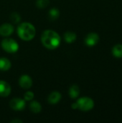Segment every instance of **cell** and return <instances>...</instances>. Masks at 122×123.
Masks as SVG:
<instances>
[{"label": "cell", "instance_id": "cell-4", "mask_svg": "<svg viewBox=\"0 0 122 123\" xmlns=\"http://www.w3.org/2000/svg\"><path fill=\"white\" fill-rule=\"evenodd\" d=\"M1 48L3 50L9 53H16L19 50L18 43L12 38H5L1 43Z\"/></svg>", "mask_w": 122, "mask_h": 123}, {"label": "cell", "instance_id": "cell-3", "mask_svg": "<svg viewBox=\"0 0 122 123\" xmlns=\"http://www.w3.org/2000/svg\"><path fill=\"white\" fill-rule=\"evenodd\" d=\"M78 109L83 112H88L91 110L94 107V102L93 100L87 97H83L78 99L76 102Z\"/></svg>", "mask_w": 122, "mask_h": 123}, {"label": "cell", "instance_id": "cell-10", "mask_svg": "<svg viewBox=\"0 0 122 123\" xmlns=\"http://www.w3.org/2000/svg\"><path fill=\"white\" fill-rule=\"evenodd\" d=\"M61 94L58 92H51L48 97H47V102L51 105H55L58 103L61 99Z\"/></svg>", "mask_w": 122, "mask_h": 123}, {"label": "cell", "instance_id": "cell-19", "mask_svg": "<svg viewBox=\"0 0 122 123\" xmlns=\"http://www.w3.org/2000/svg\"><path fill=\"white\" fill-rule=\"evenodd\" d=\"M34 93L32 92H30V91H28L25 94H24V99L25 101H32L33 99H34Z\"/></svg>", "mask_w": 122, "mask_h": 123}, {"label": "cell", "instance_id": "cell-9", "mask_svg": "<svg viewBox=\"0 0 122 123\" xmlns=\"http://www.w3.org/2000/svg\"><path fill=\"white\" fill-rule=\"evenodd\" d=\"M11 93V86L5 81L0 80V97H6Z\"/></svg>", "mask_w": 122, "mask_h": 123}, {"label": "cell", "instance_id": "cell-1", "mask_svg": "<svg viewBox=\"0 0 122 123\" xmlns=\"http://www.w3.org/2000/svg\"><path fill=\"white\" fill-rule=\"evenodd\" d=\"M41 41L42 45L47 49L54 50L59 47L61 38L58 33L52 30H45L41 35Z\"/></svg>", "mask_w": 122, "mask_h": 123}, {"label": "cell", "instance_id": "cell-15", "mask_svg": "<svg viewBox=\"0 0 122 123\" xmlns=\"http://www.w3.org/2000/svg\"><path fill=\"white\" fill-rule=\"evenodd\" d=\"M112 55L117 58H122V44H117L114 45L112 48Z\"/></svg>", "mask_w": 122, "mask_h": 123}, {"label": "cell", "instance_id": "cell-8", "mask_svg": "<svg viewBox=\"0 0 122 123\" xmlns=\"http://www.w3.org/2000/svg\"><path fill=\"white\" fill-rule=\"evenodd\" d=\"M14 32V27L9 23H4L0 26V35L3 37H8Z\"/></svg>", "mask_w": 122, "mask_h": 123}, {"label": "cell", "instance_id": "cell-12", "mask_svg": "<svg viewBox=\"0 0 122 123\" xmlns=\"http://www.w3.org/2000/svg\"><path fill=\"white\" fill-rule=\"evenodd\" d=\"M80 88L78 85H73L70 87L69 91H68V94L69 96L70 97V98L72 99H76L79 95H80Z\"/></svg>", "mask_w": 122, "mask_h": 123}, {"label": "cell", "instance_id": "cell-7", "mask_svg": "<svg viewBox=\"0 0 122 123\" xmlns=\"http://www.w3.org/2000/svg\"><path fill=\"white\" fill-rule=\"evenodd\" d=\"M19 84L24 89H28L32 86V79L28 75H22L19 79Z\"/></svg>", "mask_w": 122, "mask_h": 123}, {"label": "cell", "instance_id": "cell-5", "mask_svg": "<svg viewBox=\"0 0 122 123\" xmlns=\"http://www.w3.org/2000/svg\"><path fill=\"white\" fill-rule=\"evenodd\" d=\"M25 100L20 98H14L9 102L10 107L15 111H22L25 108Z\"/></svg>", "mask_w": 122, "mask_h": 123}, {"label": "cell", "instance_id": "cell-16", "mask_svg": "<svg viewBox=\"0 0 122 123\" xmlns=\"http://www.w3.org/2000/svg\"><path fill=\"white\" fill-rule=\"evenodd\" d=\"M49 18L51 20H56L59 17H60V11L57 8H52L49 11V14H48Z\"/></svg>", "mask_w": 122, "mask_h": 123}, {"label": "cell", "instance_id": "cell-11", "mask_svg": "<svg viewBox=\"0 0 122 123\" xmlns=\"http://www.w3.org/2000/svg\"><path fill=\"white\" fill-rule=\"evenodd\" d=\"M12 66L11 61L6 58H0V71H6L10 69Z\"/></svg>", "mask_w": 122, "mask_h": 123}, {"label": "cell", "instance_id": "cell-6", "mask_svg": "<svg viewBox=\"0 0 122 123\" xmlns=\"http://www.w3.org/2000/svg\"><path fill=\"white\" fill-rule=\"evenodd\" d=\"M99 41V36L97 33L91 32L88 34L85 38V44L88 47H93L96 45Z\"/></svg>", "mask_w": 122, "mask_h": 123}, {"label": "cell", "instance_id": "cell-2", "mask_svg": "<svg viewBox=\"0 0 122 123\" xmlns=\"http://www.w3.org/2000/svg\"><path fill=\"white\" fill-rule=\"evenodd\" d=\"M17 34L22 40L24 41H29L35 37L36 30L31 23L23 22L18 26Z\"/></svg>", "mask_w": 122, "mask_h": 123}, {"label": "cell", "instance_id": "cell-18", "mask_svg": "<svg viewBox=\"0 0 122 123\" xmlns=\"http://www.w3.org/2000/svg\"><path fill=\"white\" fill-rule=\"evenodd\" d=\"M10 19L14 23H18L21 20V17H20V15L18 13L14 12V13H12L11 14V15H10Z\"/></svg>", "mask_w": 122, "mask_h": 123}, {"label": "cell", "instance_id": "cell-13", "mask_svg": "<svg viewBox=\"0 0 122 123\" xmlns=\"http://www.w3.org/2000/svg\"><path fill=\"white\" fill-rule=\"evenodd\" d=\"M29 109L30 110L35 114L40 113L42 110V106L37 101H32L29 104Z\"/></svg>", "mask_w": 122, "mask_h": 123}, {"label": "cell", "instance_id": "cell-21", "mask_svg": "<svg viewBox=\"0 0 122 123\" xmlns=\"http://www.w3.org/2000/svg\"><path fill=\"white\" fill-rule=\"evenodd\" d=\"M71 107H72L73 109H78V106H77V104H76V102H75V103L72 104V105H71Z\"/></svg>", "mask_w": 122, "mask_h": 123}, {"label": "cell", "instance_id": "cell-20", "mask_svg": "<svg viewBox=\"0 0 122 123\" xmlns=\"http://www.w3.org/2000/svg\"><path fill=\"white\" fill-rule=\"evenodd\" d=\"M11 123H22V120H17V119H16V120H12V121H11Z\"/></svg>", "mask_w": 122, "mask_h": 123}, {"label": "cell", "instance_id": "cell-17", "mask_svg": "<svg viewBox=\"0 0 122 123\" xmlns=\"http://www.w3.org/2000/svg\"><path fill=\"white\" fill-rule=\"evenodd\" d=\"M49 0H37L36 6L39 9H45L49 5Z\"/></svg>", "mask_w": 122, "mask_h": 123}, {"label": "cell", "instance_id": "cell-14", "mask_svg": "<svg viewBox=\"0 0 122 123\" xmlns=\"http://www.w3.org/2000/svg\"><path fill=\"white\" fill-rule=\"evenodd\" d=\"M76 34L71 31H68L64 34V39L67 43H73L76 40Z\"/></svg>", "mask_w": 122, "mask_h": 123}]
</instances>
